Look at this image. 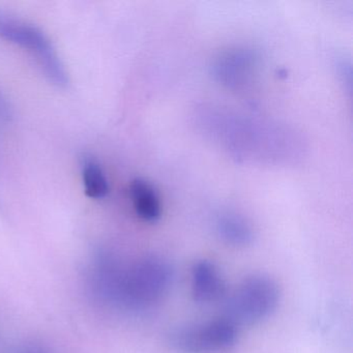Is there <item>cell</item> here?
<instances>
[{
	"label": "cell",
	"instance_id": "3957f363",
	"mask_svg": "<svg viewBox=\"0 0 353 353\" xmlns=\"http://www.w3.org/2000/svg\"><path fill=\"white\" fill-rule=\"evenodd\" d=\"M278 283L263 274L243 279L227 301V319L235 325H253L270 317L280 303Z\"/></svg>",
	"mask_w": 353,
	"mask_h": 353
},
{
	"label": "cell",
	"instance_id": "8fae6325",
	"mask_svg": "<svg viewBox=\"0 0 353 353\" xmlns=\"http://www.w3.org/2000/svg\"><path fill=\"white\" fill-rule=\"evenodd\" d=\"M11 117V110L7 101L0 94V121H7Z\"/></svg>",
	"mask_w": 353,
	"mask_h": 353
},
{
	"label": "cell",
	"instance_id": "6da1fadb",
	"mask_svg": "<svg viewBox=\"0 0 353 353\" xmlns=\"http://www.w3.org/2000/svg\"><path fill=\"white\" fill-rule=\"evenodd\" d=\"M171 268L163 258L145 256L121 268L113 303L145 309L162 299L171 284Z\"/></svg>",
	"mask_w": 353,
	"mask_h": 353
},
{
	"label": "cell",
	"instance_id": "52a82bcc",
	"mask_svg": "<svg viewBox=\"0 0 353 353\" xmlns=\"http://www.w3.org/2000/svg\"><path fill=\"white\" fill-rule=\"evenodd\" d=\"M130 195L136 214L146 222H156L162 214L160 197L152 185L144 179H137L130 185Z\"/></svg>",
	"mask_w": 353,
	"mask_h": 353
},
{
	"label": "cell",
	"instance_id": "8992f818",
	"mask_svg": "<svg viewBox=\"0 0 353 353\" xmlns=\"http://www.w3.org/2000/svg\"><path fill=\"white\" fill-rule=\"evenodd\" d=\"M255 65V55L251 51H231L216 61L214 74L223 84L234 88L248 81Z\"/></svg>",
	"mask_w": 353,
	"mask_h": 353
},
{
	"label": "cell",
	"instance_id": "9c48e42d",
	"mask_svg": "<svg viewBox=\"0 0 353 353\" xmlns=\"http://www.w3.org/2000/svg\"><path fill=\"white\" fill-rule=\"evenodd\" d=\"M82 181L86 195L92 199H103L109 193V183L101 165L94 159H84Z\"/></svg>",
	"mask_w": 353,
	"mask_h": 353
},
{
	"label": "cell",
	"instance_id": "7a4b0ae2",
	"mask_svg": "<svg viewBox=\"0 0 353 353\" xmlns=\"http://www.w3.org/2000/svg\"><path fill=\"white\" fill-rule=\"evenodd\" d=\"M0 38L28 50L49 81L59 88L69 84V76L57 49L44 32L34 24L0 12Z\"/></svg>",
	"mask_w": 353,
	"mask_h": 353
},
{
	"label": "cell",
	"instance_id": "5b68a950",
	"mask_svg": "<svg viewBox=\"0 0 353 353\" xmlns=\"http://www.w3.org/2000/svg\"><path fill=\"white\" fill-rule=\"evenodd\" d=\"M226 293V285L216 266L208 260L196 262L192 268V295L198 303L218 301Z\"/></svg>",
	"mask_w": 353,
	"mask_h": 353
},
{
	"label": "cell",
	"instance_id": "30bf717a",
	"mask_svg": "<svg viewBox=\"0 0 353 353\" xmlns=\"http://www.w3.org/2000/svg\"><path fill=\"white\" fill-rule=\"evenodd\" d=\"M15 353H50V351L40 343L26 342L18 346Z\"/></svg>",
	"mask_w": 353,
	"mask_h": 353
},
{
	"label": "cell",
	"instance_id": "ba28073f",
	"mask_svg": "<svg viewBox=\"0 0 353 353\" xmlns=\"http://www.w3.org/2000/svg\"><path fill=\"white\" fill-rule=\"evenodd\" d=\"M216 230L223 241L235 247H245L253 241L252 227L236 214H222L216 222Z\"/></svg>",
	"mask_w": 353,
	"mask_h": 353
},
{
	"label": "cell",
	"instance_id": "277c9868",
	"mask_svg": "<svg viewBox=\"0 0 353 353\" xmlns=\"http://www.w3.org/2000/svg\"><path fill=\"white\" fill-rule=\"evenodd\" d=\"M171 346L183 353H218L228 350L237 340V326L227 319L181 326L169 336Z\"/></svg>",
	"mask_w": 353,
	"mask_h": 353
}]
</instances>
